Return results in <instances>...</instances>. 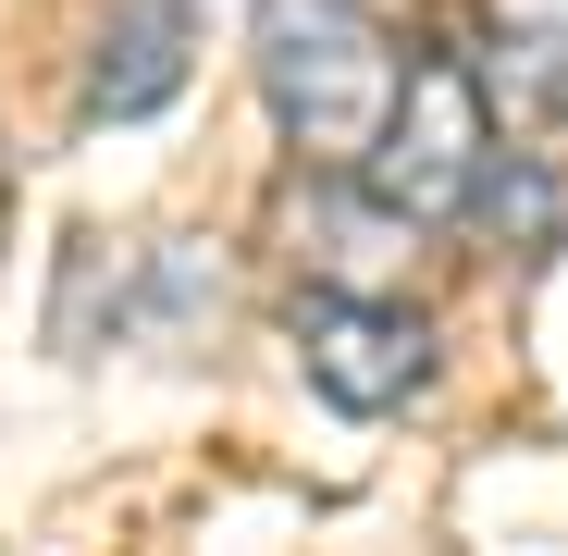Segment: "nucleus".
<instances>
[{
	"label": "nucleus",
	"mask_w": 568,
	"mask_h": 556,
	"mask_svg": "<svg viewBox=\"0 0 568 556\" xmlns=\"http://www.w3.org/2000/svg\"><path fill=\"white\" fill-rule=\"evenodd\" d=\"M297 358H310V384L346 408V421H384L433 384V322L396 310V297H371V285H334L297 310Z\"/></svg>",
	"instance_id": "nucleus-3"
},
{
	"label": "nucleus",
	"mask_w": 568,
	"mask_h": 556,
	"mask_svg": "<svg viewBox=\"0 0 568 556\" xmlns=\"http://www.w3.org/2000/svg\"><path fill=\"white\" fill-rule=\"evenodd\" d=\"M483 13V87L507 112H568V0H469Z\"/></svg>",
	"instance_id": "nucleus-5"
},
{
	"label": "nucleus",
	"mask_w": 568,
	"mask_h": 556,
	"mask_svg": "<svg viewBox=\"0 0 568 556\" xmlns=\"http://www.w3.org/2000/svg\"><path fill=\"white\" fill-rule=\"evenodd\" d=\"M0 211H13V173H0Z\"/></svg>",
	"instance_id": "nucleus-6"
},
{
	"label": "nucleus",
	"mask_w": 568,
	"mask_h": 556,
	"mask_svg": "<svg viewBox=\"0 0 568 556\" xmlns=\"http://www.w3.org/2000/svg\"><path fill=\"white\" fill-rule=\"evenodd\" d=\"M247 50H260V100L284 124L310 173H358L371 137H384L396 87H408V50L371 0H260L247 13Z\"/></svg>",
	"instance_id": "nucleus-1"
},
{
	"label": "nucleus",
	"mask_w": 568,
	"mask_h": 556,
	"mask_svg": "<svg viewBox=\"0 0 568 556\" xmlns=\"http://www.w3.org/2000/svg\"><path fill=\"white\" fill-rule=\"evenodd\" d=\"M483 161H495V87L433 50V62H408V87H396L384 137H371L358 185L384 211H408V223H457L469 185H483Z\"/></svg>",
	"instance_id": "nucleus-2"
},
{
	"label": "nucleus",
	"mask_w": 568,
	"mask_h": 556,
	"mask_svg": "<svg viewBox=\"0 0 568 556\" xmlns=\"http://www.w3.org/2000/svg\"><path fill=\"white\" fill-rule=\"evenodd\" d=\"M185 50H199V0H112L100 50H87V112L100 124H136L185 87Z\"/></svg>",
	"instance_id": "nucleus-4"
}]
</instances>
